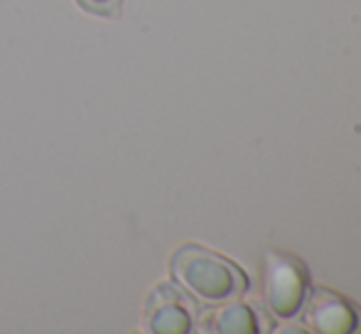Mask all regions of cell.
<instances>
[{"mask_svg": "<svg viewBox=\"0 0 361 334\" xmlns=\"http://www.w3.org/2000/svg\"><path fill=\"white\" fill-rule=\"evenodd\" d=\"M170 276L200 307H214L248 292V276L221 253L200 244H182L170 258Z\"/></svg>", "mask_w": 361, "mask_h": 334, "instance_id": "6da1fadb", "label": "cell"}, {"mask_svg": "<svg viewBox=\"0 0 361 334\" xmlns=\"http://www.w3.org/2000/svg\"><path fill=\"white\" fill-rule=\"evenodd\" d=\"M310 273L298 256L286 251H266L261 263V305L278 322H293L300 317L310 295Z\"/></svg>", "mask_w": 361, "mask_h": 334, "instance_id": "7a4b0ae2", "label": "cell"}, {"mask_svg": "<svg viewBox=\"0 0 361 334\" xmlns=\"http://www.w3.org/2000/svg\"><path fill=\"white\" fill-rule=\"evenodd\" d=\"M197 332L212 334H268L273 332V317L258 302L236 300L221 302L214 307H202Z\"/></svg>", "mask_w": 361, "mask_h": 334, "instance_id": "5b68a950", "label": "cell"}, {"mask_svg": "<svg viewBox=\"0 0 361 334\" xmlns=\"http://www.w3.org/2000/svg\"><path fill=\"white\" fill-rule=\"evenodd\" d=\"M300 320L312 334H361V307L329 287H310Z\"/></svg>", "mask_w": 361, "mask_h": 334, "instance_id": "277c9868", "label": "cell"}, {"mask_svg": "<svg viewBox=\"0 0 361 334\" xmlns=\"http://www.w3.org/2000/svg\"><path fill=\"white\" fill-rule=\"evenodd\" d=\"M86 13L99 15V18H118L123 0H76Z\"/></svg>", "mask_w": 361, "mask_h": 334, "instance_id": "8992f818", "label": "cell"}, {"mask_svg": "<svg viewBox=\"0 0 361 334\" xmlns=\"http://www.w3.org/2000/svg\"><path fill=\"white\" fill-rule=\"evenodd\" d=\"M202 307L175 280L155 285L143 305V330L147 334H192L200 327Z\"/></svg>", "mask_w": 361, "mask_h": 334, "instance_id": "3957f363", "label": "cell"}]
</instances>
